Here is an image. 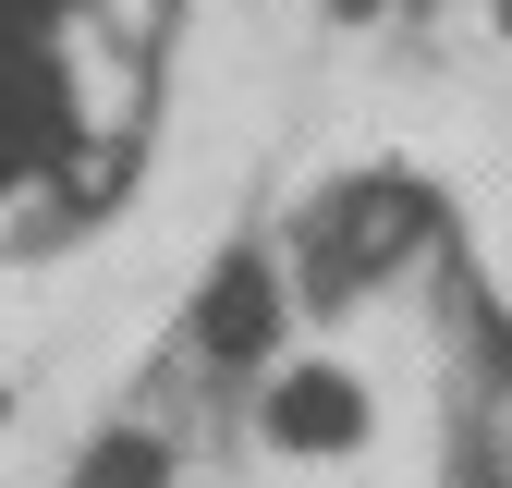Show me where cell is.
<instances>
[{
  "mask_svg": "<svg viewBox=\"0 0 512 488\" xmlns=\"http://www.w3.org/2000/svg\"><path fill=\"white\" fill-rule=\"evenodd\" d=\"M196 330H208V354H232V366L269 354V330H281V281H269V257H232V269L208 281V305H196Z\"/></svg>",
  "mask_w": 512,
  "mask_h": 488,
  "instance_id": "1",
  "label": "cell"
},
{
  "mask_svg": "<svg viewBox=\"0 0 512 488\" xmlns=\"http://www.w3.org/2000/svg\"><path fill=\"white\" fill-rule=\"evenodd\" d=\"M354 415H366V403H354V379H330V366H281V379H269V440L330 452Z\"/></svg>",
  "mask_w": 512,
  "mask_h": 488,
  "instance_id": "2",
  "label": "cell"
}]
</instances>
